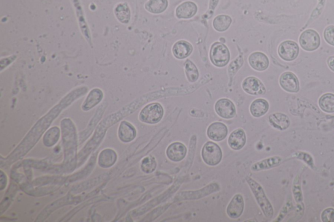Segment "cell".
I'll use <instances>...</instances> for the list:
<instances>
[{
  "label": "cell",
  "instance_id": "obj_1",
  "mask_svg": "<svg viewBox=\"0 0 334 222\" xmlns=\"http://www.w3.org/2000/svg\"><path fill=\"white\" fill-rule=\"evenodd\" d=\"M246 180L250 188L251 191H252L255 199L258 203L259 207L263 211L264 215H265L266 217L271 219L274 215L273 207H272L270 201L266 196L263 187L256 181L251 178L250 177H247Z\"/></svg>",
  "mask_w": 334,
  "mask_h": 222
},
{
  "label": "cell",
  "instance_id": "obj_2",
  "mask_svg": "<svg viewBox=\"0 0 334 222\" xmlns=\"http://www.w3.org/2000/svg\"><path fill=\"white\" fill-rule=\"evenodd\" d=\"M164 115V109L161 104L154 102L146 105L139 114V119L142 123L154 125L161 121Z\"/></svg>",
  "mask_w": 334,
  "mask_h": 222
},
{
  "label": "cell",
  "instance_id": "obj_3",
  "mask_svg": "<svg viewBox=\"0 0 334 222\" xmlns=\"http://www.w3.org/2000/svg\"><path fill=\"white\" fill-rule=\"evenodd\" d=\"M210 58L213 65L217 67H224L231 58L229 48L223 42H214L210 51Z\"/></svg>",
  "mask_w": 334,
  "mask_h": 222
},
{
  "label": "cell",
  "instance_id": "obj_4",
  "mask_svg": "<svg viewBox=\"0 0 334 222\" xmlns=\"http://www.w3.org/2000/svg\"><path fill=\"white\" fill-rule=\"evenodd\" d=\"M201 156L204 163L210 166H216L222 161L223 152L216 143L208 142L202 149Z\"/></svg>",
  "mask_w": 334,
  "mask_h": 222
},
{
  "label": "cell",
  "instance_id": "obj_5",
  "mask_svg": "<svg viewBox=\"0 0 334 222\" xmlns=\"http://www.w3.org/2000/svg\"><path fill=\"white\" fill-rule=\"evenodd\" d=\"M299 43L304 50L313 52L318 50L321 45L320 35L314 29H306L300 36Z\"/></svg>",
  "mask_w": 334,
  "mask_h": 222
},
{
  "label": "cell",
  "instance_id": "obj_6",
  "mask_svg": "<svg viewBox=\"0 0 334 222\" xmlns=\"http://www.w3.org/2000/svg\"><path fill=\"white\" fill-rule=\"evenodd\" d=\"M220 186L217 183H212L204 187L203 189L197 191H185L180 192L176 196L177 200H199L206 197L210 194L218 192L220 190Z\"/></svg>",
  "mask_w": 334,
  "mask_h": 222
},
{
  "label": "cell",
  "instance_id": "obj_7",
  "mask_svg": "<svg viewBox=\"0 0 334 222\" xmlns=\"http://www.w3.org/2000/svg\"><path fill=\"white\" fill-rule=\"evenodd\" d=\"M278 55L286 61H292L297 59L299 55V44L293 40H285L278 47Z\"/></svg>",
  "mask_w": 334,
  "mask_h": 222
},
{
  "label": "cell",
  "instance_id": "obj_8",
  "mask_svg": "<svg viewBox=\"0 0 334 222\" xmlns=\"http://www.w3.org/2000/svg\"><path fill=\"white\" fill-rule=\"evenodd\" d=\"M242 89L251 95H263L266 93V87L259 79L254 76L245 78L242 84Z\"/></svg>",
  "mask_w": 334,
  "mask_h": 222
},
{
  "label": "cell",
  "instance_id": "obj_9",
  "mask_svg": "<svg viewBox=\"0 0 334 222\" xmlns=\"http://www.w3.org/2000/svg\"><path fill=\"white\" fill-rule=\"evenodd\" d=\"M215 111L219 116L225 119H233L237 114L235 104L227 99L218 100L215 104Z\"/></svg>",
  "mask_w": 334,
  "mask_h": 222
},
{
  "label": "cell",
  "instance_id": "obj_10",
  "mask_svg": "<svg viewBox=\"0 0 334 222\" xmlns=\"http://www.w3.org/2000/svg\"><path fill=\"white\" fill-rule=\"evenodd\" d=\"M244 200L241 194H236L227 207V214L230 219H238L243 214Z\"/></svg>",
  "mask_w": 334,
  "mask_h": 222
},
{
  "label": "cell",
  "instance_id": "obj_11",
  "mask_svg": "<svg viewBox=\"0 0 334 222\" xmlns=\"http://www.w3.org/2000/svg\"><path fill=\"white\" fill-rule=\"evenodd\" d=\"M188 153L187 147L180 142L172 143L168 146L166 150V155L168 159L172 162H179L186 158Z\"/></svg>",
  "mask_w": 334,
  "mask_h": 222
},
{
  "label": "cell",
  "instance_id": "obj_12",
  "mask_svg": "<svg viewBox=\"0 0 334 222\" xmlns=\"http://www.w3.org/2000/svg\"><path fill=\"white\" fill-rule=\"evenodd\" d=\"M228 127L224 123L214 122L208 127V137L214 142H221L228 136Z\"/></svg>",
  "mask_w": 334,
  "mask_h": 222
},
{
  "label": "cell",
  "instance_id": "obj_13",
  "mask_svg": "<svg viewBox=\"0 0 334 222\" xmlns=\"http://www.w3.org/2000/svg\"><path fill=\"white\" fill-rule=\"evenodd\" d=\"M280 84L287 92L298 93L300 90L299 79L291 72H286L281 75Z\"/></svg>",
  "mask_w": 334,
  "mask_h": 222
},
{
  "label": "cell",
  "instance_id": "obj_14",
  "mask_svg": "<svg viewBox=\"0 0 334 222\" xmlns=\"http://www.w3.org/2000/svg\"><path fill=\"white\" fill-rule=\"evenodd\" d=\"M248 61L251 67L257 71H264L269 67V57L263 52L252 53L249 57Z\"/></svg>",
  "mask_w": 334,
  "mask_h": 222
},
{
  "label": "cell",
  "instance_id": "obj_15",
  "mask_svg": "<svg viewBox=\"0 0 334 222\" xmlns=\"http://www.w3.org/2000/svg\"><path fill=\"white\" fill-rule=\"evenodd\" d=\"M198 7L194 2L188 1L183 2L176 8V16L179 19L192 18L197 14Z\"/></svg>",
  "mask_w": 334,
  "mask_h": 222
},
{
  "label": "cell",
  "instance_id": "obj_16",
  "mask_svg": "<svg viewBox=\"0 0 334 222\" xmlns=\"http://www.w3.org/2000/svg\"><path fill=\"white\" fill-rule=\"evenodd\" d=\"M246 144V134L243 129H238L230 134L228 144L232 149L239 151L243 149Z\"/></svg>",
  "mask_w": 334,
  "mask_h": 222
},
{
  "label": "cell",
  "instance_id": "obj_17",
  "mask_svg": "<svg viewBox=\"0 0 334 222\" xmlns=\"http://www.w3.org/2000/svg\"><path fill=\"white\" fill-rule=\"evenodd\" d=\"M193 52V46L186 40H179L172 47V53L176 59L187 58Z\"/></svg>",
  "mask_w": 334,
  "mask_h": 222
},
{
  "label": "cell",
  "instance_id": "obj_18",
  "mask_svg": "<svg viewBox=\"0 0 334 222\" xmlns=\"http://www.w3.org/2000/svg\"><path fill=\"white\" fill-rule=\"evenodd\" d=\"M269 120L272 127L278 130H285L290 126V120L288 116L282 113H275L270 115Z\"/></svg>",
  "mask_w": 334,
  "mask_h": 222
},
{
  "label": "cell",
  "instance_id": "obj_19",
  "mask_svg": "<svg viewBox=\"0 0 334 222\" xmlns=\"http://www.w3.org/2000/svg\"><path fill=\"white\" fill-rule=\"evenodd\" d=\"M269 108V103L267 100L257 99L251 104L250 111L253 117L259 118L267 114Z\"/></svg>",
  "mask_w": 334,
  "mask_h": 222
},
{
  "label": "cell",
  "instance_id": "obj_20",
  "mask_svg": "<svg viewBox=\"0 0 334 222\" xmlns=\"http://www.w3.org/2000/svg\"><path fill=\"white\" fill-rule=\"evenodd\" d=\"M137 136L135 128L127 121L121 123L119 127V137L123 142H130Z\"/></svg>",
  "mask_w": 334,
  "mask_h": 222
},
{
  "label": "cell",
  "instance_id": "obj_21",
  "mask_svg": "<svg viewBox=\"0 0 334 222\" xmlns=\"http://www.w3.org/2000/svg\"><path fill=\"white\" fill-rule=\"evenodd\" d=\"M282 159L280 157H273L263 160V161L256 162L253 164L251 169L253 172H259V171L268 170L276 166L280 165L282 162Z\"/></svg>",
  "mask_w": 334,
  "mask_h": 222
},
{
  "label": "cell",
  "instance_id": "obj_22",
  "mask_svg": "<svg viewBox=\"0 0 334 222\" xmlns=\"http://www.w3.org/2000/svg\"><path fill=\"white\" fill-rule=\"evenodd\" d=\"M169 6L168 0H148L145 8L152 14H161L165 12Z\"/></svg>",
  "mask_w": 334,
  "mask_h": 222
},
{
  "label": "cell",
  "instance_id": "obj_23",
  "mask_svg": "<svg viewBox=\"0 0 334 222\" xmlns=\"http://www.w3.org/2000/svg\"><path fill=\"white\" fill-rule=\"evenodd\" d=\"M103 99V93L99 89H93L83 103L82 109L84 110H90L101 102Z\"/></svg>",
  "mask_w": 334,
  "mask_h": 222
},
{
  "label": "cell",
  "instance_id": "obj_24",
  "mask_svg": "<svg viewBox=\"0 0 334 222\" xmlns=\"http://www.w3.org/2000/svg\"><path fill=\"white\" fill-rule=\"evenodd\" d=\"M115 15L121 23H128L131 19V10L126 3H119L114 10Z\"/></svg>",
  "mask_w": 334,
  "mask_h": 222
},
{
  "label": "cell",
  "instance_id": "obj_25",
  "mask_svg": "<svg viewBox=\"0 0 334 222\" xmlns=\"http://www.w3.org/2000/svg\"><path fill=\"white\" fill-rule=\"evenodd\" d=\"M232 18L231 16L226 14H220L215 17L213 20V27L218 32H224L229 28L231 25Z\"/></svg>",
  "mask_w": 334,
  "mask_h": 222
},
{
  "label": "cell",
  "instance_id": "obj_26",
  "mask_svg": "<svg viewBox=\"0 0 334 222\" xmlns=\"http://www.w3.org/2000/svg\"><path fill=\"white\" fill-rule=\"evenodd\" d=\"M321 110L327 113H334V94L326 93L321 96L319 100Z\"/></svg>",
  "mask_w": 334,
  "mask_h": 222
},
{
  "label": "cell",
  "instance_id": "obj_27",
  "mask_svg": "<svg viewBox=\"0 0 334 222\" xmlns=\"http://www.w3.org/2000/svg\"><path fill=\"white\" fill-rule=\"evenodd\" d=\"M184 67L187 78H188L189 82L191 83L197 82L198 79H199V72L195 64L189 59H187L186 63H185Z\"/></svg>",
  "mask_w": 334,
  "mask_h": 222
},
{
  "label": "cell",
  "instance_id": "obj_28",
  "mask_svg": "<svg viewBox=\"0 0 334 222\" xmlns=\"http://www.w3.org/2000/svg\"><path fill=\"white\" fill-rule=\"evenodd\" d=\"M157 168V162L155 159L152 157H146L142 160L141 164V170L142 172L146 174H151L154 172Z\"/></svg>",
  "mask_w": 334,
  "mask_h": 222
},
{
  "label": "cell",
  "instance_id": "obj_29",
  "mask_svg": "<svg viewBox=\"0 0 334 222\" xmlns=\"http://www.w3.org/2000/svg\"><path fill=\"white\" fill-rule=\"evenodd\" d=\"M323 36L327 43L334 46V25L327 26L325 29Z\"/></svg>",
  "mask_w": 334,
  "mask_h": 222
},
{
  "label": "cell",
  "instance_id": "obj_30",
  "mask_svg": "<svg viewBox=\"0 0 334 222\" xmlns=\"http://www.w3.org/2000/svg\"><path fill=\"white\" fill-rule=\"evenodd\" d=\"M321 219L324 222H334V209L333 208L325 209L321 215Z\"/></svg>",
  "mask_w": 334,
  "mask_h": 222
},
{
  "label": "cell",
  "instance_id": "obj_31",
  "mask_svg": "<svg viewBox=\"0 0 334 222\" xmlns=\"http://www.w3.org/2000/svg\"><path fill=\"white\" fill-rule=\"evenodd\" d=\"M327 63L328 65H329L330 69H331L332 70H333V72H334V55L330 57L328 59Z\"/></svg>",
  "mask_w": 334,
  "mask_h": 222
},
{
  "label": "cell",
  "instance_id": "obj_32",
  "mask_svg": "<svg viewBox=\"0 0 334 222\" xmlns=\"http://www.w3.org/2000/svg\"><path fill=\"white\" fill-rule=\"evenodd\" d=\"M219 0H210V10H214L218 5Z\"/></svg>",
  "mask_w": 334,
  "mask_h": 222
}]
</instances>
